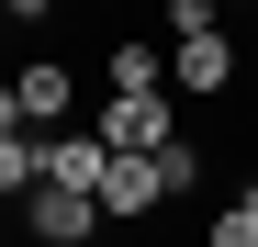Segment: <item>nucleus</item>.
I'll list each match as a JSON object with an SVG mask.
<instances>
[{
    "label": "nucleus",
    "instance_id": "nucleus-2",
    "mask_svg": "<svg viewBox=\"0 0 258 247\" xmlns=\"http://www.w3.org/2000/svg\"><path fill=\"white\" fill-rule=\"evenodd\" d=\"M23 225H34V247H90V236H101V202L34 180V191H23Z\"/></svg>",
    "mask_w": 258,
    "mask_h": 247
},
{
    "label": "nucleus",
    "instance_id": "nucleus-10",
    "mask_svg": "<svg viewBox=\"0 0 258 247\" xmlns=\"http://www.w3.org/2000/svg\"><path fill=\"white\" fill-rule=\"evenodd\" d=\"M0 135H34V124H23V101H12V79H0Z\"/></svg>",
    "mask_w": 258,
    "mask_h": 247
},
{
    "label": "nucleus",
    "instance_id": "nucleus-9",
    "mask_svg": "<svg viewBox=\"0 0 258 247\" xmlns=\"http://www.w3.org/2000/svg\"><path fill=\"white\" fill-rule=\"evenodd\" d=\"M202 34H225V23H213V0H168V45H202Z\"/></svg>",
    "mask_w": 258,
    "mask_h": 247
},
{
    "label": "nucleus",
    "instance_id": "nucleus-7",
    "mask_svg": "<svg viewBox=\"0 0 258 247\" xmlns=\"http://www.w3.org/2000/svg\"><path fill=\"white\" fill-rule=\"evenodd\" d=\"M157 202H168V169H157V157H112L101 214H157Z\"/></svg>",
    "mask_w": 258,
    "mask_h": 247
},
{
    "label": "nucleus",
    "instance_id": "nucleus-5",
    "mask_svg": "<svg viewBox=\"0 0 258 247\" xmlns=\"http://www.w3.org/2000/svg\"><path fill=\"white\" fill-rule=\"evenodd\" d=\"M168 90H191V101L236 90V34H202V45H168Z\"/></svg>",
    "mask_w": 258,
    "mask_h": 247
},
{
    "label": "nucleus",
    "instance_id": "nucleus-4",
    "mask_svg": "<svg viewBox=\"0 0 258 247\" xmlns=\"http://www.w3.org/2000/svg\"><path fill=\"white\" fill-rule=\"evenodd\" d=\"M34 146H45V180H56V191H90V202H101V180H112V146L90 135V124H68V135H34Z\"/></svg>",
    "mask_w": 258,
    "mask_h": 247
},
{
    "label": "nucleus",
    "instance_id": "nucleus-1",
    "mask_svg": "<svg viewBox=\"0 0 258 247\" xmlns=\"http://www.w3.org/2000/svg\"><path fill=\"white\" fill-rule=\"evenodd\" d=\"M90 135H101L112 157H168V146H180V112H168V101H101Z\"/></svg>",
    "mask_w": 258,
    "mask_h": 247
},
{
    "label": "nucleus",
    "instance_id": "nucleus-6",
    "mask_svg": "<svg viewBox=\"0 0 258 247\" xmlns=\"http://www.w3.org/2000/svg\"><path fill=\"white\" fill-rule=\"evenodd\" d=\"M101 79H112V101H168V45H146V34H123V45L101 56Z\"/></svg>",
    "mask_w": 258,
    "mask_h": 247
},
{
    "label": "nucleus",
    "instance_id": "nucleus-3",
    "mask_svg": "<svg viewBox=\"0 0 258 247\" xmlns=\"http://www.w3.org/2000/svg\"><path fill=\"white\" fill-rule=\"evenodd\" d=\"M12 101H23V124H34V135H68V112H79L68 56H23V68H12Z\"/></svg>",
    "mask_w": 258,
    "mask_h": 247
},
{
    "label": "nucleus",
    "instance_id": "nucleus-8",
    "mask_svg": "<svg viewBox=\"0 0 258 247\" xmlns=\"http://www.w3.org/2000/svg\"><path fill=\"white\" fill-rule=\"evenodd\" d=\"M202 247H258V214L225 202V214H202Z\"/></svg>",
    "mask_w": 258,
    "mask_h": 247
},
{
    "label": "nucleus",
    "instance_id": "nucleus-11",
    "mask_svg": "<svg viewBox=\"0 0 258 247\" xmlns=\"http://www.w3.org/2000/svg\"><path fill=\"white\" fill-rule=\"evenodd\" d=\"M236 202H247V214H258V180H247V191H236Z\"/></svg>",
    "mask_w": 258,
    "mask_h": 247
}]
</instances>
